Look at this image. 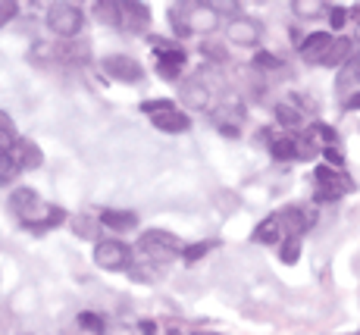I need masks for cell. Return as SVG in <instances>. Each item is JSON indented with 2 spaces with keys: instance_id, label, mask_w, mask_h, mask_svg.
<instances>
[{
  "instance_id": "cell-1",
  "label": "cell",
  "mask_w": 360,
  "mask_h": 335,
  "mask_svg": "<svg viewBox=\"0 0 360 335\" xmlns=\"http://www.w3.org/2000/svg\"><path fill=\"white\" fill-rule=\"evenodd\" d=\"M169 25L179 38H188V34H213L223 25V16L213 4H195V0H185V4L169 6Z\"/></svg>"
},
{
  "instance_id": "cell-2",
  "label": "cell",
  "mask_w": 360,
  "mask_h": 335,
  "mask_svg": "<svg viewBox=\"0 0 360 335\" xmlns=\"http://www.w3.org/2000/svg\"><path fill=\"white\" fill-rule=\"evenodd\" d=\"M141 113L150 116L154 129L166 132V135H182V132L191 129V116L185 113L182 107H176V101H166V97H157V101H141Z\"/></svg>"
},
{
  "instance_id": "cell-3",
  "label": "cell",
  "mask_w": 360,
  "mask_h": 335,
  "mask_svg": "<svg viewBox=\"0 0 360 335\" xmlns=\"http://www.w3.org/2000/svg\"><path fill=\"white\" fill-rule=\"evenodd\" d=\"M44 23H47V29H51V34H57V38H63V41H72L85 29V10H82L79 4L60 0V4L47 6Z\"/></svg>"
},
{
  "instance_id": "cell-4",
  "label": "cell",
  "mask_w": 360,
  "mask_h": 335,
  "mask_svg": "<svg viewBox=\"0 0 360 335\" xmlns=\"http://www.w3.org/2000/svg\"><path fill=\"white\" fill-rule=\"evenodd\" d=\"M182 248L185 244L166 229H150V232H141V239H138V251L150 260V267L154 263H169L172 257H182Z\"/></svg>"
},
{
  "instance_id": "cell-5",
  "label": "cell",
  "mask_w": 360,
  "mask_h": 335,
  "mask_svg": "<svg viewBox=\"0 0 360 335\" xmlns=\"http://www.w3.org/2000/svg\"><path fill=\"white\" fill-rule=\"evenodd\" d=\"M314 185H316V201H326V204H335V201H342L348 191H354V182H351L348 172L335 170V166L323 163L314 170Z\"/></svg>"
},
{
  "instance_id": "cell-6",
  "label": "cell",
  "mask_w": 360,
  "mask_h": 335,
  "mask_svg": "<svg viewBox=\"0 0 360 335\" xmlns=\"http://www.w3.org/2000/svg\"><path fill=\"white\" fill-rule=\"evenodd\" d=\"M148 44L154 47V60H157V72H160V79L176 82L179 75H182L188 53H185L176 41H166V38H148Z\"/></svg>"
},
{
  "instance_id": "cell-7",
  "label": "cell",
  "mask_w": 360,
  "mask_h": 335,
  "mask_svg": "<svg viewBox=\"0 0 360 335\" xmlns=\"http://www.w3.org/2000/svg\"><path fill=\"white\" fill-rule=\"evenodd\" d=\"M94 263L107 273H122L131 267V248L120 239H98L94 241Z\"/></svg>"
},
{
  "instance_id": "cell-8",
  "label": "cell",
  "mask_w": 360,
  "mask_h": 335,
  "mask_svg": "<svg viewBox=\"0 0 360 335\" xmlns=\"http://www.w3.org/2000/svg\"><path fill=\"white\" fill-rule=\"evenodd\" d=\"M103 75H110L113 82H122V85H138L144 79V66L135 57H126V53H110V57L101 60Z\"/></svg>"
},
{
  "instance_id": "cell-9",
  "label": "cell",
  "mask_w": 360,
  "mask_h": 335,
  "mask_svg": "<svg viewBox=\"0 0 360 335\" xmlns=\"http://www.w3.org/2000/svg\"><path fill=\"white\" fill-rule=\"evenodd\" d=\"M179 103H182V110L204 113V110L213 107V88L207 85L200 75H195V79H185L182 88H179Z\"/></svg>"
},
{
  "instance_id": "cell-10",
  "label": "cell",
  "mask_w": 360,
  "mask_h": 335,
  "mask_svg": "<svg viewBox=\"0 0 360 335\" xmlns=\"http://www.w3.org/2000/svg\"><path fill=\"white\" fill-rule=\"evenodd\" d=\"M260 23L257 19H251V16H232L229 23H226V41L235 47H254V44H260Z\"/></svg>"
},
{
  "instance_id": "cell-11",
  "label": "cell",
  "mask_w": 360,
  "mask_h": 335,
  "mask_svg": "<svg viewBox=\"0 0 360 335\" xmlns=\"http://www.w3.org/2000/svg\"><path fill=\"white\" fill-rule=\"evenodd\" d=\"M120 29L129 32V34H144L150 29V10L144 4H138V0H126V4H122Z\"/></svg>"
},
{
  "instance_id": "cell-12",
  "label": "cell",
  "mask_w": 360,
  "mask_h": 335,
  "mask_svg": "<svg viewBox=\"0 0 360 335\" xmlns=\"http://www.w3.org/2000/svg\"><path fill=\"white\" fill-rule=\"evenodd\" d=\"M213 120H217V129L223 132V135L235 138L238 135V129H241V120H245V107H241V101L229 97L219 110H213Z\"/></svg>"
},
{
  "instance_id": "cell-13",
  "label": "cell",
  "mask_w": 360,
  "mask_h": 335,
  "mask_svg": "<svg viewBox=\"0 0 360 335\" xmlns=\"http://www.w3.org/2000/svg\"><path fill=\"white\" fill-rule=\"evenodd\" d=\"M332 41L335 38H332L329 32H310L307 38L297 44V53H301L304 63H323L329 53V47H332Z\"/></svg>"
},
{
  "instance_id": "cell-14",
  "label": "cell",
  "mask_w": 360,
  "mask_h": 335,
  "mask_svg": "<svg viewBox=\"0 0 360 335\" xmlns=\"http://www.w3.org/2000/svg\"><path fill=\"white\" fill-rule=\"evenodd\" d=\"M279 216H282V226H285V239L288 235L301 239V235L316 222V213L310 210V207H285Z\"/></svg>"
},
{
  "instance_id": "cell-15",
  "label": "cell",
  "mask_w": 360,
  "mask_h": 335,
  "mask_svg": "<svg viewBox=\"0 0 360 335\" xmlns=\"http://www.w3.org/2000/svg\"><path fill=\"white\" fill-rule=\"evenodd\" d=\"M13 163L19 166V172H29V170H41V163H44V153H41V148L32 141V138H19L16 148H13Z\"/></svg>"
},
{
  "instance_id": "cell-16",
  "label": "cell",
  "mask_w": 360,
  "mask_h": 335,
  "mask_svg": "<svg viewBox=\"0 0 360 335\" xmlns=\"http://www.w3.org/2000/svg\"><path fill=\"white\" fill-rule=\"evenodd\" d=\"M251 239L257 244H282V241H285V226H282V216L273 213V216H266V220H260Z\"/></svg>"
},
{
  "instance_id": "cell-17",
  "label": "cell",
  "mask_w": 360,
  "mask_h": 335,
  "mask_svg": "<svg viewBox=\"0 0 360 335\" xmlns=\"http://www.w3.org/2000/svg\"><path fill=\"white\" fill-rule=\"evenodd\" d=\"M101 226L103 229H113V232H131V229L138 226V213H131V210H101Z\"/></svg>"
},
{
  "instance_id": "cell-18",
  "label": "cell",
  "mask_w": 360,
  "mask_h": 335,
  "mask_svg": "<svg viewBox=\"0 0 360 335\" xmlns=\"http://www.w3.org/2000/svg\"><path fill=\"white\" fill-rule=\"evenodd\" d=\"M304 138H307L310 144H314L316 151H326V148H338V135H335V129L326 122H310L307 125V132H304Z\"/></svg>"
},
{
  "instance_id": "cell-19",
  "label": "cell",
  "mask_w": 360,
  "mask_h": 335,
  "mask_svg": "<svg viewBox=\"0 0 360 335\" xmlns=\"http://www.w3.org/2000/svg\"><path fill=\"white\" fill-rule=\"evenodd\" d=\"M354 85H360V51L351 53L348 63H345V66L338 69V75H335L338 91H348V88H354Z\"/></svg>"
},
{
  "instance_id": "cell-20",
  "label": "cell",
  "mask_w": 360,
  "mask_h": 335,
  "mask_svg": "<svg viewBox=\"0 0 360 335\" xmlns=\"http://www.w3.org/2000/svg\"><path fill=\"white\" fill-rule=\"evenodd\" d=\"M94 19L103 25H120L122 23V0H98L91 6Z\"/></svg>"
},
{
  "instance_id": "cell-21",
  "label": "cell",
  "mask_w": 360,
  "mask_h": 335,
  "mask_svg": "<svg viewBox=\"0 0 360 335\" xmlns=\"http://www.w3.org/2000/svg\"><path fill=\"white\" fill-rule=\"evenodd\" d=\"M304 110H297V107H292V103H279L276 107V122L279 125H285V129H304Z\"/></svg>"
},
{
  "instance_id": "cell-22",
  "label": "cell",
  "mask_w": 360,
  "mask_h": 335,
  "mask_svg": "<svg viewBox=\"0 0 360 335\" xmlns=\"http://www.w3.org/2000/svg\"><path fill=\"white\" fill-rule=\"evenodd\" d=\"M351 41L348 38H335L332 41V47H329V53H326V60H323V66H345L351 57Z\"/></svg>"
},
{
  "instance_id": "cell-23",
  "label": "cell",
  "mask_w": 360,
  "mask_h": 335,
  "mask_svg": "<svg viewBox=\"0 0 360 335\" xmlns=\"http://www.w3.org/2000/svg\"><path fill=\"white\" fill-rule=\"evenodd\" d=\"M292 13L297 19H316L323 13H329V4H323V0H295Z\"/></svg>"
},
{
  "instance_id": "cell-24",
  "label": "cell",
  "mask_w": 360,
  "mask_h": 335,
  "mask_svg": "<svg viewBox=\"0 0 360 335\" xmlns=\"http://www.w3.org/2000/svg\"><path fill=\"white\" fill-rule=\"evenodd\" d=\"M269 153L276 160H297V138H273L269 141Z\"/></svg>"
},
{
  "instance_id": "cell-25",
  "label": "cell",
  "mask_w": 360,
  "mask_h": 335,
  "mask_svg": "<svg viewBox=\"0 0 360 335\" xmlns=\"http://www.w3.org/2000/svg\"><path fill=\"white\" fill-rule=\"evenodd\" d=\"M79 326L85 332H91V335H103V332H107V323H103V317H101V313H94V310H82L79 313Z\"/></svg>"
},
{
  "instance_id": "cell-26",
  "label": "cell",
  "mask_w": 360,
  "mask_h": 335,
  "mask_svg": "<svg viewBox=\"0 0 360 335\" xmlns=\"http://www.w3.org/2000/svg\"><path fill=\"white\" fill-rule=\"evenodd\" d=\"M279 257H282V263H297L301 260V239L288 235V239L279 244Z\"/></svg>"
},
{
  "instance_id": "cell-27",
  "label": "cell",
  "mask_w": 360,
  "mask_h": 335,
  "mask_svg": "<svg viewBox=\"0 0 360 335\" xmlns=\"http://www.w3.org/2000/svg\"><path fill=\"white\" fill-rule=\"evenodd\" d=\"M285 63H282V57H276V53L269 51H257L254 53V69H263V72H273V69H282Z\"/></svg>"
},
{
  "instance_id": "cell-28",
  "label": "cell",
  "mask_w": 360,
  "mask_h": 335,
  "mask_svg": "<svg viewBox=\"0 0 360 335\" xmlns=\"http://www.w3.org/2000/svg\"><path fill=\"white\" fill-rule=\"evenodd\" d=\"M213 248V241H198V244H185L182 248V260L185 263H198L200 257H207Z\"/></svg>"
},
{
  "instance_id": "cell-29",
  "label": "cell",
  "mask_w": 360,
  "mask_h": 335,
  "mask_svg": "<svg viewBox=\"0 0 360 335\" xmlns=\"http://www.w3.org/2000/svg\"><path fill=\"white\" fill-rule=\"evenodd\" d=\"M16 176H19V166L13 163V157H0V188L16 182Z\"/></svg>"
},
{
  "instance_id": "cell-30",
  "label": "cell",
  "mask_w": 360,
  "mask_h": 335,
  "mask_svg": "<svg viewBox=\"0 0 360 335\" xmlns=\"http://www.w3.org/2000/svg\"><path fill=\"white\" fill-rule=\"evenodd\" d=\"M329 25L332 29H345V25H348V19H351V10L348 6H329Z\"/></svg>"
},
{
  "instance_id": "cell-31",
  "label": "cell",
  "mask_w": 360,
  "mask_h": 335,
  "mask_svg": "<svg viewBox=\"0 0 360 335\" xmlns=\"http://www.w3.org/2000/svg\"><path fill=\"white\" fill-rule=\"evenodd\" d=\"M94 226H101V220H91V216H75L72 229L79 235H85V239H94Z\"/></svg>"
},
{
  "instance_id": "cell-32",
  "label": "cell",
  "mask_w": 360,
  "mask_h": 335,
  "mask_svg": "<svg viewBox=\"0 0 360 335\" xmlns=\"http://www.w3.org/2000/svg\"><path fill=\"white\" fill-rule=\"evenodd\" d=\"M16 141H19L16 129H0V157H10L13 148H16Z\"/></svg>"
},
{
  "instance_id": "cell-33",
  "label": "cell",
  "mask_w": 360,
  "mask_h": 335,
  "mask_svg": "<svg viewBox=\"0 0 360 335\" xmlns=\"http://www.w3.org/2000/svg\"><path fill=\"white\" fill-rule=\"evenodd\" d=\"M19 16V4L16 0H0V25H6L10 19Z\"/></svg>"
},
{
  "instance_id": "cell-34",
  "label": "cell",
  "mask_w": 360,
  "mask_h": 335,
  "mask_svg": "<svg viewBox=\"0 0 360 335\" xmlns=\"http://www.w3.org/2000/svg\"><path fill=\"white\" fill-rule=\"evenodd\" d=\"M323 157H326V163L335 166V170H342V166H345V157H342V151H338V148H326V151H323Z\"/></svg>"
},
{
  "instance_id": "cell-35",
  "label": "cell",
  "mask_w": 360,
  "mask_h": 335,
  "mask_svg": "<svg viewBox=\"0 0 360 335\" xmlns=\"http://www.w3.org/2000/svg\"><path fill=\"white\" fill-rule=\"evenodd\" d=\"M138 332L141 335H157V323L154 320H141V323H138Z\"/></svg>"
},
{
  "instance_id": "cell-36",
  "label": "cell",
  "mask_w": 360,
  "mask_h": 335,
  "mask_svg": "<svg viewBox=\"0 0 360 335\" xmlns=\"http://www.w3.org/2000/svg\"><path fill=\"white\" fill-rule=\"evenodd\" d=\"M345 110H360V91H354L348 101H345Z\"/></svg>"
},
{
  "instance_id": "cell-37",
  "label": "cell",
  "mask_w": 360,
  "mask_h": 335,
  "mask_svg": "<svg viewBox=\"0 0 360 335\" xmlns=\"http://www.w3.org/2000/svg\"><path fill=\"white\" fill-rule=\"evenodd\" d=\"M0 129H13V120H10V113H4V110H0Z\"/></svg>"
},
{
  "instance_id": "cell-38",
  "label": "cell",
  "mask_w": 360,
  "mask_h": 335,
  "mask_svg": "<svg viewBox=\"0 0 360 335\" xmlns=\"http://www.w3.org/2000/svg\"><path fill=\"white\" fill-rule=\"evenodd\" d=\"M166 335H182V332H179V329H176V326H172V329H166Z\"/></svg>"
},
{
  "instance_id": "cell-39",
  "label": "cell",
  "mask_w": 360,
  "mask_h": 335,
  "mask_svg": "<svg viewBox=\"0 0 360 335\" xmlns=\"http://www.w3.org/2000/svg\"><path fill=\"white\" fill-rule=\"evenodd\" d=\"M354 41H357V44H360V23H357V32H354Z\"/></svg>"
},
{
  "instance_id": "cell-40",
  "label": "cell",
  "mask_w": 360,
  "mask_h": 335,
  "mask_svg": "<svg viewBox=\"0 0 360 335\" xmlns=\"http://www.w3.org/2000/svg\"><path fill=\"white\" fill-rule=\"evenodd\" d=\"M191 335H217V332H191Z\"/></svg>"
}]
</instances>
